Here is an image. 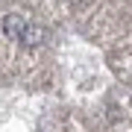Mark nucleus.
I'll use <instances>...</instances> for the list:
<instances>
[{
    "label": "nucleus",
    "mask_w": 132,
    "mask_h": 132,
    "mask_svg": "<svg viewBox=\"0 0 132 132\" xmlns=\"http://www.w3.org/2000/svg\"><path fill=\"white\" fill-rule=\"evenodd\" d=\"M29 24L21 15H6L3 18V32L9 35V38H15V41H21V35H24V29H27Z\"/></svg>",
    "instance_id": "f257e3e1"
},
{
    "label": "nucleus",
    "mask_w": 132,
    "mask_h": 132,
    "mask_svg": "<svg viewBox=\"0 0 132 132\" xmlns=\"http://www.w3.org/2000/svg\"><path fill=\"white\" fill-rule=\"evenodd\" d=\"M44 35H47V32H44L41 27H27V29H24V35H21V41H24L27 47H35V44H41V41H44Z\"/></svg>",
    "instance_id": "f03ea898"
}]
</instances>
